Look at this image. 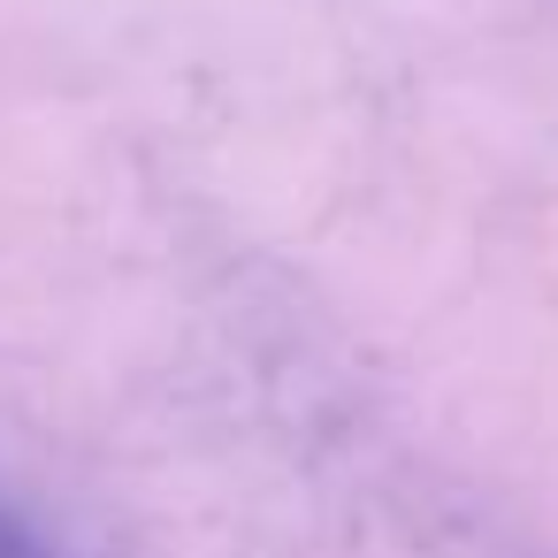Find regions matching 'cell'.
I'll return each instance as SVG.
<instances>
[{
	"instance_id": "6da1fadb",
	"label": "cell",
	"mask_w": 558,
	"mask_h": 558,
	"mask_svg": "<svg viewBox=\"0 0 558 558\" xmlns=\"http://www.w3.org/2000/svg\"><path fill=\"white\" fill-rule=\"evenodd\" d=\"M0 558H47V550H39V535H32L9 505H0Z\"/></svg>"
}]
</instances>
